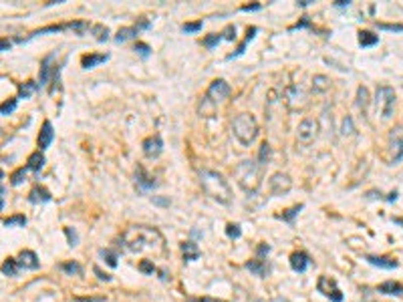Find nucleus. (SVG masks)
Masks as SVG:
<instances>
[{
  "instance_id": "obj_1",
  "label": "nucleus",
  "mask_w": 403,
  "mask_h": 302,
  "mask_svg": "<svg viewBox=\"0 0 403 302\" xmlns=\"http://www.w3.org/2000/svg\"><path fill=\"white\" fill-rule=\"evenodd\" d=\"M121 246L131 254H165V240L157 228L151 226H131L123 232Z\"/></svg>"
},
{
  "instance_id": "obj_2",
  "label": "nucleus",
  "mask_w": 403,
  "mask_h": 302,
  "mask_svg": "<svg viewBox=\"0 0 403 302\" xmlns=\"http://www.w3.org/2000/svg\"><path fill=\"white\" fill-rule=\"evenodd\" d=\"M200 183L212 199H216L218 204H230L232 201V188L230 183L224 179L222 173H218L214 170H202L200 172Z\"/></svg>"
},
{
  "instance_id": "obj_3",
  "label": "nucleus",
  "mask_w": 403,
  "mask_h": 302,
  "mask_svg": "<svg viewBox=\"0 0 403 302\" xmlns=\"http://www.w3.org/2000/svg\"><path fill=\"white\" fill-rule=\"evenodd\" d=\"M234 177H236V183L246 192V194H256L262 186V177H264V167L258 165L256 159H248L236 165L234 170Z\"/></svg>"
},
{
  "instance_id": "obj_4",
  "label": "nucleus",
  "mask_w": 403,
  "mask_h": 302,
  "mask_svg": "<svg viewBox=\"0 0 403 302\" xmlns=\"http://www.w3.org/2000/svg\"><path fill=\"white\" fill-rule=\"evenodd\" d=\"M232 133L242 145H252L258 137V123L252 113H240L232 121Z\"/></svg>"
},
{
  "instance_id": "obj_5",
  "label": "nucleus",
  "mask_w": 403,
  "mask_h": 302,
  "mask_svg": "<svg viewBox=\"0 0 403 302\" xmlns=\"http://www.w3.org/2000/svg\"><path fill=\"white\" fill-rule=\"evenodd\" d=\"M395 91L389 87V85H381L377 87V93H375V109H377V115L381 117L383 121H389L393 117V111H395Z\"/></svg>"
},
{
  "instance_id": "obj_6",
  "label": "nucleus",
  "mask_w": 403,
  "mask_h": 302,
  "mask_svg": "<svg viewBox=\"0 0 403 302\" xmlns=\"http://www.w3.org/2000/svg\"><path fill=\"white\" fill-rule=\"evenodd\" d=\"M282 101H284V105H287L289 111L296 113V111H305L307 109L309 95L302 91L300 87H296V85H289L287 89H284V93H282Z\"/></svg>"
},
{
  "instance_id": "obj_7",
  "label": "nucleus",
  "mask_w": 403,
  "mask_h": 302,
  "mask_svg": "<svg viewBox=\"0 0 403 302\" xmlns=\"http://www.w3.org/2000/svg\"><path fill=\"white\" fill-rule=\"evenodd\" d=\"M403 159V127L397 125L389 131V163L395 165Z\"/></svg>"
},
{
  "instance_id": "obj_8",
  "label": "nucleus",
  "mask_w": 403,
  "mask_h": 302,
  "mask_svg": "<svg viewBox=\"0 0 403 302\" xmlns=\"http://www.w3.org/2000/svg\"><path fill=\"white\" fill-rule=\"evenodd\" d=\"M316 290L321 292L323 296H327L331 302H343V292L339 288V284L335 278L331 276H321L316 282Z\"/></svg>"
},
{
  "instance_id": "obj_9",
  "label": "nucleus",
  "mask_w": 403,
  "mask_h": 302,
  "mask_svg": "<svg viewBox=\"0 0 403 302\" xmlns=\"http://www.w3.org/2000/svg\"><path fill=\"white\" fill-rule=\"evenodd\" d=\"M318 135V123L314 119H302L296 129V141L300 145H311Z\"/></svg>"
},
{
  "instance_id": "obj_10",
  "label": "nucleus",
  "mask_w": 403,
  "mask_h": 302,
  "mask_svg": "<svg viewBox=\"0 0 403 302\" xmlns=\"http://www.w3.org/2000/svg\"><path fill=\"white\" fill-rule=\"evenodd\" d=\"M268 188H270L272 195H287L292 190V179H291V175L278 172L268 179Z\"/></svg>"
},
{
  "instance_id": "obj_11",
  "label": "nucleus",
  "mask_w": 403,
  "mask_h": 302,
  "mask_svg": "<svg viewBox=\"0 0 403 302\" xmlns=\"http://www.w3.org/2000/svg\"><path fill=\"white\" fill-rule=\"evenodd\" d=\"M228 95H230V85H228V83H226L224 79H216V81H212V85H210L208 91H206V99L212 101L214 105H218L220 101H224Z\"/></svg>"
},
{
  "instance_id": "obj_12",
  "label": "nucleus",
  "mask_w": 403,
  "mask_h": 302,
  "mask_svg": "<svg viewBox=\"0 0 403 302\" xmlns=\"http://www.w3.org/2000/svg\"><path fill=\"white\" fill-rule=\"evenodd\" d=\"M59 69H55V55L50 53V55H46L45 59H43V63H41V73H39V87H45V85H48V79H50V75H55Z\"/></svg>"
},
{
  "instance_id": "obj_13",
  "label": "nucleus",
  "mask_w": 403,
  "mask_h": 302,
  "mask_svg": "<svg viewBox=\"0 0 403 302\" xmlns=\"http://www.w3.org/2000/svg\"><path fill=\"white\" fill-rule=\"evenodd\" d=\"M141 147H143V153H145L147 157H157L161 151H163V139H161L159 135H151V137L143 139Z\"/></svg>"
},
{
  "instance_id": "obj_14",
  "label": "nucleus",
  "mask_w": 403,
  "mask_h": 302,
  "mask_svg": "<svg viewBox=\"0 0 403 302\" xmlns=\"http://www.w3.org/2000/svg\"><path fill=\"white\" fill-rule=\"evenodd\" d=\"M16 262H19L21 268H26V270H37V268L41 266L37 254L32 250H22L19 254V258H16Z\"/></svg>"
},
{
  "instance_id": "obj_15",
  "label": "nucleus",
  "mask_w": 403,
  "mask_h": 302,
  "mask_svg": "<svg viewBox=\"0 0 403 302\" xmlns=\"http://www.w3.org/2000/svg\"><path fill=\"white\" fill-rule=\"evenodd\" d=\"M309 264H311V258H309L307 252H294V254L291 256V268L298 274L305 272L309 268Z\"/></svg>"
},
{
  "instance_id": "obj_16",
  "label": "nucleus",
  "mask_w": 403,
  "mask_h": 302,
  "mask_svg": "<svg viewBox=\"0 0 403 302\" xmlns=\"http://www.w3.org/2000/svg\"><path fill=\"white\" fill-rule=\"evenodd\" d=\"M53 139H55L53 125H50V121H45L43 127H41V133H39V147H41V151L46 149L50 143H53Z\"/></svg>"
},
{
  "instance_id": "obj_17",
  "label": "nucleus",
  "mask_w": 403,
  "mask_h": 302,
  "mask_svg": "<svg viewBox=\"0 0 403 302\" xmlns=\"http://www.w3.org/2000/svg\"><path fill=\"white\" fill-rule=\"evenodd\" d=\"M365 260H367L369 264L377 266V268H385V270H393V268H397V266H399V262H397V260L387 258V256H365Z\"/></svg>"
},
{
  "instance_id": "obj_18",
  "label": "nucleus",
  "mask_w": 403,
  "mask_h": 302,
  "mask_svg": "<svg viewBox=\"0 0 403 302\" xmlns=\"http://www.w3.org/2000/svg\"><path fill=\"white\" fill-rule=\"evenodd\" d=\"M135 186H137L139 190H143V192H145V190H151V188H156V179H154V177H149L141 165L137 167V172H135Z\"/></svg>"
},
{
  "instance_id": "obj_19",
  "label": "nucleus",
  "mask_w": 403,
  "mask_h": 302,
  "mask_svg": "<svg viewBox=\"0 0 403 302\" xmlns=\"http://www.w3.org/2000/svg\"><path fill=\"white\" fill-rule=\"evenodd\" d=\"M43 165H45V153L39 149V151H35V153H30L28 155V159H26V170H30V172H35V173H39L41 170H43Z\"/></svg>"
},
{
  "instance_id": "obj_20",
  "label": "nucleus",
  "mask_w": 403,
  "mask_h": 302,
  "mask_svg": "<svg viewBox=\"0 0 403 302\" xmlns=\"http://www.w3.org/2000/svg\"><path fill=\"white\" fill-rule=\"evenodd\" d=\"M28 201L30 204H41V201L45 204V201H50V192L41 188V186H35L28 194Z\"/></svg>"
},
{
  "instance_id": "obj_21",
  "label": "nucleus",
  "mask_w": 403,
  "mask_h": 302,
  "mask_svg": "<svg viewBox=\"0 0 403 302\" xmlns=\"http://www.w3.org/2000/svg\"><path fill=\"white\" fill-rule=\"evenodd\" d=\"M246 268H248L250 272H254L256 276H266V274H268V270H270L264 258H254V260H250V262L246 264Z\"/></svg>"
},
{
  "instance_id": "obj_22",
  "label": "nucleus",
  "mask_w": 403,
  "mask_h": 302,
  "mask_svg": "<svg viewBox=\"0 0 403 302\" xmlns=\"http://www.w3.org/2000/svg\"><path fill=\"white\" fill-rule=\"evenodd\" d=\"M181 252H183V258H186L188 262L198 260V258H200V254H202L196 242H183V244H181Z\"/></svg>"
},
{
  "instance_id": "obj_23",
  "label": "nucleus",
  "mask_w": 403,
  "mask_h": 302,
  "mask_svg": "<svg viewBox=\"0 0 403 302\" xmlns=\"http://www.w3.org/2000/svg\"><path fill=\"white\" fill-rule=\"evenodd\" d=\"M379 292L381 294H391V296H403V286L399 282H393V280H387L383 282L379 286Z\"/></svg>"
},
{
  "instance_id": "obj_24",
  "label": "nucleus",
  "mask_w": 403,
  "mask_h": 302,
  "mask_svg": "<svg viewBox=\"0 0 403 302\" xmlns=\"http://www.w3.org/2000/svg\"><path fill=\"white\" fill-rule=\"evenodd\" d=\"M107 59H109V55H85L81 59V65H83V69H93V66L105 63Z\"/></svg>"
},
{
  "instance_id": "obj_25",
  "label": "nucleus",
  "mask_w": 403,
  "mask_h": 302,
  "mask_svg": "<svg viewBox=\"0 0 403 302\" xmlns=\"http://www.w3.org/2000/svg\"><path fill=\"white\" fill-rule=\"evenodd\" d=\"M329 89H331V79H329V77L316 75V77L313 79V91H314V93H325V91H329Z\"/></svg>"
},
{
  "instance_id": "obj_26",
  "label": "nucleus",
  "mask_w": 403,
  "mask_h": 302,
  "mask_svg": "<svg viewBox=\"0 0 403 302\" xmlns=\"http://www.w3.org/2000/svg\"><path fill=\"white\" fill-rule=\"evenodd\" d=\"M0 270H2L4 276H16L21 270V266H19V262H16V258H6L4 264L0 266Z\"/></svg>"
},
{
  "instance_id": "obj_27",
  "label": "nucleus",
  "mask_w": 403,
  "mask_h": 302,
  "mask_svg": "<svg viewBox=\"0 0 403 302\" xmlns=\"http://www.w3.org/2000/svg\"><path fill=\"white\" fill-rule=\"evenodd\" d=\"M270 155H272V149H270V145H268L266 141L260 145V149H258V155H256V161H258V165H262V167H266V163L270 161Z\"/></svg>"
},
{
  "instance_id": "obj_28",
  "label": "nucleus",
  "mask_w": 403,
  "mask_h": 302,
  "mask_svg": "<svg viewBox=\"0 0 403 302\" xmlns=\"http://www.w3.org/2000/svg\"><path fill=\"white\" fill-rule=\"evenodd\" d=\"M137 35H139V30H137L135 26L119 28V32L115 35V41H117V43H125V41H129V39H133V37H137Z\"/></svg>"
},
{
  "instance_id": "obj_29",
  "label": "nucleus",
  "mask_w": 403,
  "mask_h": 302,
  "mask_svg": "<svg viewBox=\"0 0 403 302\" xmlns=\"http://www.w3.org/2000/svg\"><path fill=\"white\" fill-rule=\"evenodd\" d=\"M377 43H379V37L373 35L371 30H361V32H359V44H361V46H373V44H377Z\"/></svg>"
},
{
  "instance_id": "obj_30",
  "label": "nucleus",
  "mask_w": 403,
  "mask_h": 302,
  "mask_svg": "<svg viewBox=\"0 0 403 302\" xmlns=\"http://www.w3.org/2000/svg\"><path fill=\"white\" fill-rule=\"evenodd\" d=\"M61 270L65 274H69V276H81L83 274V266L79 262H63L61 264Z\"/></svg>"
},
{
  "instance_id": "obj_31",
  "label": "nucleus",
  "mask_w": 403,
  "mask_h": 302,
  "mask_svg": "<svg viewBox=\"0 0 403 302\" xmlns=\"http://www.w3.org/2000/svg\"><path fill=\"white\" fill-rule=\"evenodd\" d=\"M39 89V83L35 81H28V83H22V85L19 87V99H28L32 93H35Z\"/></svg>"
},
{
  "instance_id": "obj_32",
  "label": "nucleus",
  "mask_w": 403,
  "mask_h": 302,
  "mask_svg": "<svg viewBox=\"0 0 403 302\" xmlns=\"http://www.w3.org/2000/svg\"><path fill=\"white\" fill-rule=\"evenodd\" d=\"M367 105H369V91H367V87H359L357 89V107L365 113Z\"/></svg>"
},
{
  "instance_id": "obj_33",
  "label": "nucleus",
  "mask_w": 403,
  "mask_h": 302,
  "mask_svg": "<svg viewBox=\"0 0 403 302\" xmlns=\"http://www.w3.org/2000/svg\"><path fill=\"white\" fill-rule=\"evenodd\" d=\"M61 30H65V24H50V26H45V28H39L35 32H30L28 39H35V37H41V35H48V32H61Z\"/></svg>"
},
{
  "instance_id": "obj_34",
  "label": "nucleus",
  "mask_w": 403,
  "mask_h": 302,
  "mask_svg": "<svg viewBox=\"0 0 403 302\" xmlns=\"http://www.w3.org/2000/svg\"><path fill=\"white\" fill-rule=\"evenodd\" d=\"M16 107H19V97H12L4 103H0V115H10Z\"/></svg>"
},
{
  "instance_id": "obj_35",
  "label": "nucleus",
  "mask_w": 403,
  "mask_h": 302,
  "mask_svg": "<svg viewBox=\"0 0 403 302\" xmlns=\"http://www.w3.org/2000/svg\"><path fill=\"white\" fill-rule=\"evenodd\" d=\"M93 35H95V39H97L99 43H105V41L109 39V28L103 26V24H95V26H93Z\"/></svg>"
},
{
  "instance_id": "obj_36",
  "label": "nucleus",
  "mask_w": 403,
  "mask_h": 302,
  "mask_svg": "<svg viewBox=\"0 0 403 302\" xmlns=\"http://www.w3.org/2000/svg\"><path fill=\"white\" fill-rule=\"evenodd\" d=\"M302 210V204H298V206H292V208H289L287 212H282L278 217H280V220H284V222H292L294 220V217L298 216V212Z\"/></svg>"
},
{
  "instance_id": "obj_37",
  "label": "nucleus",
  "mask_w": 403,
  "mask_h": 302,
  "mask_svg": "<svg viewBox=\"0 0 403 302\" xmlns=\"http://www.w3.org/2000/svg\"><path fill=\"white\" fill-rule=\"evenodd\" d=\"M65 28H69V30L77 32V35L81 37V35H85V30H89V24H87V22H81V21H77V22H67V24H65Z\"/></svg>"
},
{
  "instance_id": "obj_38",
  "label": "nucleus",
  "mask_w": 403,
  "mask_h": 302,
  "mask_svg": "<svg viewBox=\"0 0 403 302\" xmlns=\"http://www.w3.org/2000/svg\"><path fill=\"white\" fill-rule=\"evenodd\" d=\"M26 167H19V170H16L12 175H10V183H12V186H21V183L24 181V177H26Z\"/></svg>"
},
{
  "instance_id": "obj_39",
  "label": "nucleus",
  "mask_w": 403,
  "mask_h": 302,
  "mask_svg": "<svg viewBox=\"0 0 403 302\" xmlns=\"http://www.w3.org/2000/svg\"><path fill=\"white\" fill-rule=\"evenodd\" d=\"M226 234H228V238L238 240V238L242 236V230H240L238 224H228V226H226Z\"/></svg>"
},
{
  "instance_id": "obj_40",
  "label": "nucleus",
  "mask_w": 403,
  "mask_h": 302,
  "mask_svg": "<svg viewBox=\"0 0 403 302\" xmlns=\"http://www.w3.org/2000/svg\"><path fill=\"white\" fill-rule=\"evenodd\" d=\"M4 226L6 228H12V226H26V217L24 216H12L8 220H4Z\"/></svg>"
},
{
  "instance_id": "obj_41",
  "label": "nucleus",
  "mask_w": 403,
  "mask_h": 302,
  "mask_svg": "<svg viewBox=\"0 0 403 302\" xmlns=\"http://www.w3.org/2000/svg\"><path fill=\"white\" fill-rule=\"evenodd\" d=\"M101 256L105 258V262L111 266V268H117V254L111 250H101Z\"/></svg>"
},
{
  "instance_id": "obj_42",
  "label": "nucleus",
  "mask_w": 403,
  "mask_h": 302,
  "mask_svg": "<svg viewBox=\"0 0 403 302\" xmlns=\"http://www.w3.org/2000/svg\"><path fill=\"white\" fill-rule=\"evenodd\" d=\"M202 26H204V22H202V21H198V22H186V24L181 26V30L186 32V35H192V32L202 30Z\"/></svg>"
},
{
  "instance_id": "obj_43",
  "label": "nucleus",
  "mask_w": 403,
  "mask_h": 302,
  "mask_svg": "<svg viewBox=\"0 0 403 302\" xmlns=\"http://www.w3.org/2000/svg\"><path fill=\"white\" fill-rule=\"evenodd\" d=\"M139 270H141L143 274H154V272H156V264L151 262V260H141V262H139Z\"/></svg>"
},
{
  "instance_id": "obj_44",
  "label": "nucleus",
  "mask_w": 403,
  "mask_h": 302,
  "mask_svg": "<svg viewBox=\"0 0 403 302\" xmlns=\"http://www.w3.org/2000/svg\"><path fill=\"white\" fill-rule=\"evenodd\" d=\"M343 135H353L355 133V127H353V119L351 117H345L343 119V129H341Z\"/></svg>"
},
{
  "instance_id": "obj_45",
  "label": "nucleus",
  "mask_w": 403,
  "mask_h": 302,
  "mask_svg": "<svg viewBox=\"0 0 403 302\" xmlns=\"http://www.w3.org/2000/svg\"><path fill=\"white\" fill-rule=\"evenodd\" d=\"M381 30H391V32H403V24H389V22H377Z\"/></svg>"
},
{
  "instance_id": "obj_46",
  "label": "nucleus",
  "mask_w": 403,
  "mask_h": 302,
  "mask_svg": "<svg viewBox=\"0 0 403 302\" xmlns=\"http://www.w3.org/2000/svg\"><path fill=\"white\" fill-rule=\"evenodd\" d=\"M220 41H222V35H216V32H214V35H208V37L204 39V44H206L208 48H214Z\"/></svg>"
},
{
  "instance_id": "obj_47",
  "label": "nucleus",
  "mask_w": 403,
  "mask_h": 302,
  "mask_svg": "<svg viewBox=\"0 0 403 302\" xmlns=\"http://www.w3.org/2000/svg\"><path fill=\"white\" fill-rule=\"evenodd\" d=\"M222 39H226V41H236V26H232V24H228L226 28H224V32H222Z\"/></svg>"
},
{
  "instance_id": "obj_48",
  "label": "nucleus",
  "mask_w": 403,
  "mask_h": 302,
  "mask_svg": "<svg viewBox=\"0 0 403 302\" xmlns=\"http://www.w3.org/2000/svg\"><path fill=\"white\" fill-rule=\"evenodd\" d=\"M65 234H67V238H69V246H77L79 244V236H77V232L73 228H65Z\"/></svg>"
},
{
  "instance_id": "obj_49",
  "label": "nucleus",
  "mask_w": 403,
  "mask_h": 302,
  "mask_svg": "<svg viewBox=\"0 0 403 302\" xmlns=\"http://www.w3.org/2000/svg\"><path fill=\"white\" fill-rule=\"evenodd\" d=\"M135 53H139L141 57H149V53H151V48L145 44V43H137L135 44Z\"/></svg>"
},
{
  "instance_id": "obj_50",
  "label": "nucleus",
  "mask_w": 403,
  "mask_h": 302,
  "mask_svg": "<svg viewBox=\"0 0 403 302\" xmlns=\"http://www.w3.org/2000/svg\"><path fill=\"white\" fill-rule=\"evenodd\" d=\"M75 302H105V298L103 296H89V298H81V296H77V298H73Z\"/></svg>"
},
{
  "instance_id": "obj_51",
  "label": "nucleus",
  "mask_w": 403,
  "mask_h": 302,
  "mask_svg": "<svg viewBox=\"0 0 403 302\" xmlns=\"http://www.w3.org/2000/svg\"><path fill=\"white\" fill-rule=\"evenodd\" d=\"M268 252H270V246H266V244H260L258 248H256V254H258V258H262V256H266Z\"/></svg>"
},
{
  "instance_id": "obj_52",
  "label": "nucleus",
  "mask_w": 403,
  "mask_h": 302,
  "mask_svg": "<svg viewBox=\"0 0 403 302\" xmlns=\"http://www.w3.org/2000/svg\"><path fill=\"white\" fill-rule=\"evenodd\" d=\"M12 46V43L8 39H0V53H4V50H8Z\"/></svg>"
},
{
  "instance_id": "obj_53",
  "label": "nucleus",
  "mask_w": 403,
  "mask_h": 302,
  "mask_svg": "<svg viewBox=\"0 0 403 302\" xmlns=\"http://www.w3.org/2000/svg\"><path fill=\"white\" fill-rule=\"evenodd\" d=\"M190 302H226V300H220V298H212V296H204V298L190 300Z\"/></svg>"
},
{
  "instance_id": "obj_54",
  "label": "nucleus",
  "mask_w": 403,
  "mask_h": 302,
  "mask_svg": "<svg viewBox=\"0 0 403 302\" xmlns=\"http://www.w3.org/2000/svg\"><path fill=\"white\" fill-rule=\"evenodd\" d=\"M311 24V21H309V16H305V19H302L300 22H296L294 26H292V30H296V28H305V26H309Z\"/></svg>"
},
{
  "instance_id": "obj_55",
  "label": "nucleus",
  "mask_w": 403,
  "mask_h": 302,
  "mask_svg": "<svg viewBox=\"0 0 403 302\" xmlns=\"http://www.w3.org/2000/svg\"><path fill=\"white\" fill-rule=\"evenodd\" d=\"M95 274L99 276V280H105V282H109V280H111V276H109V274H103V272H101L97 266H95Z\"/></svg>"
},
{
  "instance_id": "obj_56",
  "label": "nucleus",
  "mask_w": 403,
  "mask_h": 302,
  "mask_svg": "<svg viewBox=\"0 0 403 302\" xmlns=\"http://www.w3.org/2000/svg\"><path fill=\"white\" fill-rule=\"evenodd\" d=\"M149 26H151V24H149V21H139V22L135 24V28H137V30H145V28H149Z\"/></svg>"
},
{
  "instance_id": "obj_57",
  "label": "nucleus",
  "mask_w": 403,
  "mask_h": 302,
  "mask_svg": "<svg viewBox=\"0 0 403 302\" xmlns=\"http://www.w3.org/2000/svg\"><path fill=\"white\" fill-rule=\"evenodd\" d=\"M260 8V4H248V6H242V10L244 12H250V10H258Z\"/></svg>"
},
{
  "instance_id": "obj_58",
  "label": "nucleus",
  "mask_w": 403,
  "mask_h": 302,
  "mask_svg": "<svg viewBox=\"0 0 403 302\" xmlns=\"http://www.w3.org/2000/svg\"><path fill=\"white\" fill-rule=\"evenodd\" d=\"M383 199H387V201H395V199H397V192H391L389 195H385Z\"/></svg>"
},
{
  "instance_id": "obj_59",
  "label": "nucleus",
  "mask_w": 403,
  "mask_h": 302,
  "mask_svg": "<svg viewBox=\"0 0 403 302\" xmlns=\"http://www.w3.org/2000/svg\"><path fill=\"white\" fill-rule=\"evenodd\" d=\"M311 2H313V0H298V4H300V6H309Z\"/></svg>"
},
{
  "instance_id": "obj_60",
  "label": "nucleus",
  "mask_w": 403,
  "mask_h": 302,
  "mask_svg": "<svg viewBox=\"0 0 403 302\" xmlns=\"http://www.w3.org/2000/svg\"><path fill=\"white\" fill-rule=\"evenodd\" d=\"M351 2H349V0H339V2H337V6H349Z\"/></svg>"
},
{
  "instance_id": "obj_61",
  "label": "nucleus",
  "mask_w": 403,
  "mask_h": 302,
  "mask_svg": "<svg viewBox=\"0 0 403 302\" xmlns=\"http://www.w3.org/2000/svg\"><path fill=\"white\" fill-rule=\"evenodd\" d=\"M154 201H156V204H170L167 199H159V197H154Z\"/></svg>"
},
{
  "instance_id": "obj_62",
  "label": "nucleus",
  "mask_w": 403,
  "mask_h": 302,
  "mask_svg": "<svg viewBox=\"0 0 403 302\" xmlns=\"http://www.w3.org/2000/svg\"><path fill=\"white\" fill-rule=\"evenodd\" d=\"M393 222L399 224V226H403V217H393Z\"/></svg>"
},
{
  "instance_id": "obj_63",
  "label": "nucleus",
  "mask_w": 403,
  "mask_h": 302,
  "mask_svg": "<svg viewBox=\"0 0 403 302\" xmlns=\"http://www.w3.org/2000/svg\"><path fill=\"white\" fill-rule=\"evenodd\" d=\"M2 208H4V199L0 197V212H2Z\"/></svg>"
}]
</instances>
